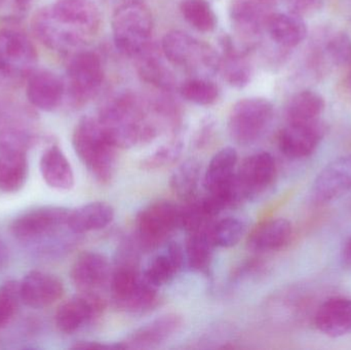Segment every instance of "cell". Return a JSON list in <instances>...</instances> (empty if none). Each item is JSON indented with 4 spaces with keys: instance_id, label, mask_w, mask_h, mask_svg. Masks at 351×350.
Here are the masks:
<instances>
[{
    "instance_id": "6da1fadb",
    "label": "cell",
    "mask_w": 351,
    "mask_h": 350,
    "mask_svg": "<svg viewBox=\"0 0 351 350\" xmlns=\"http://www.w3.org/2000/svg\"><path fill=\"white\" fill-rule=\"evenodd\" d=\"M101 14L92 0H58L39 10L33 29L39 40L53 51L69 53L98 31Z\"/></svg>"
},
{
    "instance_id": "7a4b0ae2",
    "label": "cell",
    "mask_w": 351,
    "mask_h": 350,
    "mask_svg": "<svg viewBox=\"0 0 351 350\" xmlns=\"http://www.w3.org/2000/svg\"><path fill=\"white\" fill-rule=\"evenodd\" d=\"M98 119L111 143L121 149L152 143L164 129L156 106L133 94L119 95L109 100Z\"/></svg>"
},
{
    "instance_id": "3957f363",
    "label": "cell",
    "mask_w": 351,
    "mask_h": 350,
    "mask_svg": "<svg viewBox=\"0 0 351 350\" xmlns=\"http://www.w3.org/2000/svg\"><path fill=\"white\" fill-rule=\"evenodd\" d=\"M72 144L82 164L97 182L111 183L117 172V149L107 137L98 117L84 116L73 132Z\"/></svg>"
},
{
    "instance_id": "277c9868",
    "label": "cell",
    "mask_w": 351,
    "mask_h": 350,
    "mask_svg": "<svg viewBox=\"0 0 351 350\" xmlns=\"http://www.w3.org/2000/svg\"><path fill=\"white\" fill-rule=\"evenodd\" d=\"M112 34L121 53L137 58L150 45L152 16L141 1L125 2L113 12Z\"/></svg>"
},
{
    "instance_id": "5b68a950",
    "label": "cell",
    "mask_w": 351,
    "mask_h": 350,
    "mask_svg": "<svg viewBox=\"0 0 351 350\" xmlns=\"http://www.w3.org/2000/svg\"><path fill=\"white\" fill-rule=\"evenodd\" d=\"M162 53L171 64L196 73H215L220 69L221 58L206 43L183 31L167 33L162 39Z\"/></svg>"
},
{
    "instance_id": "8992f818",
    "label": "cell",
    "mask_w": 351,
    "mask_h": 350,
    "mask_svg": "<svg viewBox=\"0 0 351 350\" xmlns=\"http://www.w3.org/2000/svg\"><path fill=\"white\" fill-rule=\"evenodd\" d=\"M109 284L113 303L127 312H147L158 299V289L144 279L136 264H119Z\"/></svg>"
},
{
    "instance_id": "52a82bcc",
    "label": "cell",
    "mask_w": 351,
    "mask_h": 350,
    "mask_svg": "<svg viewBox=\"0 0 351 350\" xmlns=\"http://www.w3.org/2000/svg\"><path fill=\"white\" fill-rule=\"evenodd\" d=\"M181 227V207L169 201L146 205L136 218V242L143 250H154Z\"/></svg>"
},
{
    "instance_id": "ba28073f",
    "label": "cell",
    "mask_w": 351,
    "mask_h": 350,
    "mask_svg": "<svg viewBox=\"0 0 351 350\" xmlns=\"http://www.w3.org/2000/svg\"><path fill=\"white\" fill-rule=\"evenodd\" d=\"M274 118V105L263 98L239 101L231 109L228 132L239 145L255 143L265 133Z\"/></svg>"
},
{
    "instance_id": "9c48e42d",
    "label": "cell",
    "mask_w": 351,
    "mask_h": 350,
    "mask_svg": "<svg viewBox=\"0 0 351 350\" xmlns=\"http://www.w3.org/2000/svg\"><path fill=\"white\" fill-rule=\"evenodd\" d=\"M276 177V162L268 152H256L243 160L235 172L234 182L241 201L259 197L265 192Z\"/></svg>"
},
{
    "instance_id": "30bf717a",
    "label": "cell",
    "mask_w": 351,
    "mask_h": 350,
    "mask_svg": "<svg viewBox=\"0 0 351 350\" xmlns=\"http://www.w3.org/2000/svg\"><path fill=\"white\" fill-rule=\"evenodd\" d=\"M67 75L72 99L77 103L86 102L102 86L104 71L100 57L94 51H78L70 61Z\"/></svg>"
},
{
    "instance_id": "8fae6325",
    "label": "cell",
    "mask_w": 351,
    "mask_h": 350,
    "mask_svg": "<svg viewBox=\"0 0 351 350\" xmlns=\"http://www.w3.org/2000/svg\"><path fill=\"white\" fill-rule=\"evenodd\" d=\"M69 213L70 210L61 207L32 210L16 217L10 225V232L23 242L38 240L67 226Z\"/></svg>"
},
{
    "instance_id": "7c38bea8",
    "label": "cell",
    "mask_w": 351,
    "mask_h": 350,
    "mask_svg": "<svg viewBox=\"0 0 351 350\" xmlns=\"http://www.w3.org/2000/svg\"><path fill=\"white\" fill-rule=\"evenodd\" d=\"M36 63V51L30 39L18 30L0 31V72L10 77L30 74Z\"/></svg>"
},
{
    "instance_id": "4fadbf2b",
    "label": "cell",
    "mask_w": 351,
    "mask_h": 350,
    "mask_svg": "<svg viewBox=\"0 0 351 350\" xmlns=\"http://www.w3.org/2000/svg\"><path fill=\"white\" fill-rule=\"evenodd\" d=\"M325 134V125L319 119L308 123H289L278 135V148L291 160H302L315 151Z\"/></svg>"
},
{
    "instance_id": "5bb4252c",
    "label": "cell",
    "mask_w": 351,
    "mask_h": 350,
    "mask_svg": "<svg viewBox=\"0 0 351 350\" xmlns=\"http://www.w3.org/2000/svg\"><path fill=\"white\" fill-rule=\"evenodd\" d=\"M104 301L99 294H84L70 298L58 308L56 326L65 334H72L100 316Z\"/></svg>"
},
{
    "instance_id": "9a60e30c",
    "label": "cell",
    "mask_w": 351,
    "mask_h": 350,
    "mask_svg": "<svg viewBox=\"0 0 351 350\" xmlns=\"http://www.w3.org/2000/svg\"><path fill=\"white\" fill-rule=\"evenodd\" d=\"M111 267L108 258L97 252H84L74 261L70 271L76 289L84 294H98L110 283Z\"/></svg>"
},
{
    "instance_id": "2e32d148",
    "label": "cell",
    "mask_w": 351,
    "mask_h": 350,
    "mask_svg": "<svg viewBox=\"0 0 351 350\" xmlns=\"http://www.w3.org/2000/svg\"><path fill=\"white\" fill-rule=\"evenodd\" d=\"M184 326L183 316L166 314L154 318L121 341L123 349H149L170 340Z\"/></svg>"
},
{
    "instance_id": "e0dca14e",
    "label": "cell",
    "mask_w": 351,
    "mask_h": 350,
    "mask_svg": "<svg viewBox=\"0 0 351 350\" xmlns=\"http://www.w3.org/2000/svg\"><path fill=\"white\" fill-rule=\"evenodd\" d=\"M27 146L14 140H0V190L14 193L23 188L28 177Z\"/></svg>"
},
{
    "instance_id": "ac0fdd59",
    "label": "cell",
    "mask_w": 351,
    "mask_h": 350,
    "mask_svg": "<svg viewBox=\"0 0 351 350\" xmlns=\"http://www.w3.org/2000/svg\"><path fill=\"white\" fill-rule=\"evenodd\" d=\"M351 189V153L338 158L322 170L313 184L317 203H329Z\"/></svg>"
},
{
    "instance_id": "d6986e66",
    "label": "cell",
    "mask_w": 351,
    "mask_h": 350,
    "mask_svg": "<svg viewBox=\"0 0 351 350\" xmlns=\"http://www.w3.org/2000/svg\"><path fill=\"white\" fill-rule=\"evenodd\" d=\"M21 300L31 308H47L61 299L64 286L61 279L51 273L33 271L20 282Z\"/></svg>"
},
{
    "instance_id": "ffe728a7",
    "label": "cell",
    "mask_w": 351,
    "mask_h": 350,
    "mask_svg": "<svg viewBox=\"0 0 351 350\" xmlns=\"http://www.w3.org/2000/svg\"><path fill=\"white\" fill-rule=\"evenodd\" d=\"M276 0H231L230 18L235 30L245 37L257 36L274 14Z\"/></svg>"
},
{
    "instance_id": "44dd1931",
    "label": "cell",
    "mask_w": 351,
    "mask_h": 350,
    "mask_svg": "<svg viewBox=\"0 0 351 350\" xmlns=\"http://www.w3.org/2000/svg\"><path fill=\"white\" fill-rule=\"evenodd\" d=\"M64 90L63 82L53 72L36 70L29 74L27 98L39 110H55L61 104Z\"/></svg>"
},
{
    "instance_id": "7402d4cb",
    "label": "cell",
    "mask_w": 351,
    "mask_h": 350,
    "mask_svg": "<svg viewBox=\"0 0 351 350\" xmlns=\"http://www.w3.org/2000/svg\"><path fill=\"white\" fill-rule=\"evenodd\" d=\"M184 260L183 248L178 242H168L162 252L150 259L142 275L149 285L158 289L175 279L183 267Z\"/></svg>"
},
{
    "instance_id": "603a6c76",
    "label": "cell",
    "mask_w": 351,
    "mask_h": 350,
    "mask_svg": "<svg viewBox=\"0 0 351 350\" xmlns=\"http://www.w3.org/2000/svg\"><path fill=\"white\" fill-rule=\"evenodd\" d=\"M317 330L332 338L344 336L351 331V298L333 297L324 302L315 312Z\"/></svg>"
},
{
    "instance_id": "cb8c5ba5",
    "label": "cell",
    "mask_w": 351,
    "mask_h": 350,
    "mask_svg": "<svg viewBox=\"0 0 351 350\" xmlns=\"http://www.w3.org/2000/svg\"><path fill=\"white\" fill-rule=\"evenodd\" d=\"M293 234L292 224L284 218L266 220L256 226L247 236V249L254 253L280 250L289 244Z\"/></svg>"
},
{
    "instance_id": "d4e9b609",
    "label": "cell",
    "mask_w": 351,
    "mask_h": 350,
    "mask_svg": "<svg viewBox=\"0 0 351 350\" xmlns=\"http://www.w3.org/2000/svg\"><path fill=\"white\" fill-rule=\"evenodd\" d=\"M114 216L112 205L105 201H94L70 211L67 228L76 236L97 232L111 224Z\"/></svg>"
},
{
    "instance_id": "484cf974",
    "label": "cell",
    "mask_w": 351,
    "mask_h": 350,
    "mask_svg": "<svg viewBox=\"0 0 351 350\" xmlns=\"http://www.w3.org/2000/svg\"><path fill=\"white\" fill-rule=\"evenodd\" d=\"M39 168L43 180L51 188L62 191L73 188L75 183L73 168L59 146H51L43 152Z\"/></svg>"
},
{
    "instance_id": "4316f807",
    "label": "cell",
    "mask_w": 351,
    "mask_h": 350,
    "mask_svg": "<svg viewBox=\"0 0 351 350\" xmlns=\"http://www.w3.org/2000/svg\"><path fill=\"white\" fill-rule=\"evenodd\" d=\"M270 38L285 49H293L307 37V26L302 16L292 14L274 12L265 25Z\"/></svg>"
},
{
    "instance_id": "83f0119b",
    "label": "cell",
    "mask_w": 351,
    "mask_h": 350,
    "mask_svg": "<svg viewBox=\"0 0 351 350\" xmlns=\"http://www.w3.org/2000/svg\"><path fill=\"white\" fill-rule=\"evenodd\" d=\"M237 150L233 147H225L219 150L210 160L204 177V186L206 193L222 190L232 181L237 172Z\"/></svg>"
},
{
    "instance_id": "f1b7e54d",
    "label": "cell",
    "mask_w": 351,
    "mask_h": 350,
    "mask_svg": "<svg viewBox=\"0 0 351 350\" xmlns=\"http://www.w3.org/2000/svg\"><path fill=\"white\" fill-rule=\"evenodd\" d=\"M137 58L138 72L144 82L160 90H172L175 88L176 79L172 70L152 45Z\"/></svg>"
},
{
    "instance_id": "f546056e",
    "label": "cell",
    "mask_w": 351,
    "mask_h": 350,
    "mask_svg": "<svg viewBox=\"0 0 351 350\" xmlns=\"http://www.w3.org/2000/svg\"><path fill=\"white\" fill-rule=\"evenodd\" d=\"M210 225L188 234L184 253L186 262L191 271L206 273L210 269L216 248L210 236Z\"/></svg>"
},
{
    "instance_id": "4dcf8cb0",
    "label": "cell",
    "mask_w": 351,
    "mask_h": 350,
    "mask_svg": "<svg viewBox=\"0 0 351 350\" xmlns=\"http://www.w3.org/2000/svg\"><path fill=\"white\" fill-rule=\"evenodd\" d=\"M224 55L221 58L220 69L224 79L234 88H243L251 80L252 68L245 53L237 51L230 38L222 40Z\"/></svg>"
},
{
    "instance_id": "1f68e13d",
    "label": "cell",
    "mask_w": 351,
    "mask_h": 350,
    "mask_svg": "<svg viewBox=\"0 0 351 350\" xmlns=\"http://www.w3.org/2000/svg\"><path fill=\"white\" fill-rule=\"evenodd\" d=\"M202 166L196 158L186 160L178 166L172 177L170 185L173 192L184 203H189L198 197Z\"/></svg>"
},
{
    "instance_id": "d6a6232c",
    "label": "cell",
    "mask_w": 351,
    "mask_h": 350,
    "mask_svg": "<svg viewBox=\"0 0 351 350\" xmlns=\"http://www.w3.org/2000/svg\"><path fill=\"white\" fill-rule=\"evenodd\" d=\"M325 99L313 90H302L291 99L287 108L289 123L317 121L325 110Z\"/></svg>"
},
{
    "instance_id": "836d02e7",
    "label": "cell",
    "mask_w": 351,
    "mask_h": 350,
    "mask_svg": "<svg viewBox=\"0 0 351 350\" xmlns=\"http://www.w3.org/2000/svg\"><path fill=\"white\" fill-rule=\"evenodd\" d=\"M180 10L186 22L200 32H210L216 28V14L208 0H183Z\"/></svg>"
},
{
    "instance_id": "e575fe53",
    "label": "cell",
    "mask_w": 351,
    "mask_h": 350,
    "mask_svg": "<svg viewBox=\"0 0 351 350\" xmlns=\"http://www.w3.org/2000/svg\"><path fill=\"white\" fill-rule=\"evenodd\" d=\"M245 223L237 217H227L213 222L210 234L216 248H232L245 234Z\"/></svg>"
},
{
    "instance_id": "d590c367",
    "label": "cell",
    "mask_w": 351,
    "mask_h": 350,
    "mask_svg": "<svg viewBox=\"0 0 351 350\" xmlns=\"http://www.w3.org/2000/svg\"><path fill=\"white\" fill-rule=\"evenodd\" d=\"M183 143L180 140H171L168 143L160 146L156 151L142 160L141 168L149 172L162 171L170 168L181 158Z\"/></svg>"
},
{
    "instance_id": "8d00e7d4",
    "label": "cell",
    "mask_w": 351,
    "mask_h": 350,
    "mask_svg": "<svg viewBox=\"0 0 351 350\" xmlns=\"http://www.w3.org/2000/svg\"><path fill=\"white\" fill-rule=\"evenodd\" d=\"M181 95L189 102L206 106L216 102L219 97V88L210 80L191 78L182 84Z\"/></svg>"
},
{
    "instance_id": "74e56055",
    "label": "cell",
    "mask_w": 351,
    "mask_h": 350,
    "mask_svg": "<svg viewBox=\"0 0 351 350\" xmlns=\"http://www.w3.org/2000/svg\"><path fill=\"white\" fill-rule=\"evenodd\" d=\"M20 302V282H5L0 287V329L12 322Z\"/></svg>"
},
{
    "instance_id": "f35d334b",
    "label": "cell",
    "mask_w": 351,
    "mask_h": 350,
    "mask_svg": "<svg viewBox=\"0 0 351 350\" xmlns=\"http://www.w3.org/2000/svg\"><path fill=\"white\" fill-rule=\"evenodd\" d=\"M325 55L331 63L346 66L351 63V38L348 33L336 32L326 41Z\"/></svg>"
},
{
    "instance_id": "ab89813d",
    "label": "cell",
    "mask_w": 351,
    "mask_h": 350,
    "mask_svg": "<svg viewBox=\"0 0 351 350\" xmlns=\"http://www.w3.org/2000/svg\"><path fill=\"white\" fill-rule=\"evenodd\" d=\"M324 0H289L291 12L297 16H306L321 10Z\"/></svg>"
},
{
    "instance_id": "60d3db41",
    "label": "cell",
    "mask_w": 351,
    "mask_h": 350,
    "mask_svg": "<svg viewBox=\"0 0 351 350\" xmlns=\"http://www.w3.org/2000/svg\"><path fill=\"white\" fill-rule=\"evenodd\" d=\"M71 349L82 350H117L121 349V343H101L97 341H80L72 345Z\"/></svg>"
},
{
    "instance_id": "b9f144b4",
    "label": "cell",
    "mask_w": 351,
    "mask_h": 350,
    "mask_svg": "<svg viewBox=\"0 0 351 350\" xmlns=\"http://www.w3.org/2000/svg\"><path fill=\"white\" fill-rule=\"evenodd\" d=\"M340 265L346 271H351V236L342 245L340 250Z\"/></svg>"
},
{
    "instance_id": "7bdbcfd3",
    "label": "cell",
    "mask_w": 351,
    "mask_h": 350,
    "mask_svg": "<svg viewBox=\"0 0 351 350\" xmlns=\"http://www.w3.org/2000/svg\"><path fill=\"white\" fill-rule=\"evenodd\" d=\"M341 94L343 95V98L346 100L350 101L351 103V69L346 74L343 82H341Z\"/></svg>"
},
{
    "instance_id": "ee69618b",
    "label": "cell",
    "mask_w": 351,
    "mask_h": 350,
    "mask_svg": "<svg viewBox=\"0 0 351 350\" xmlns=\"http://www.w3.org/2000/svg\"><path fill=\"white\" fill-rule=\"evenodd\" d=\"M8 260H10V253H8V247L0 238V271H3L8 266Z\"/></svg>"
},
{
    "instance_id": "f6af8a7d",
    "label": "cell",
    "mask_w": 351,
    "mask_h": 350,
    "mask_svg": "<svg viewBox=\"0 0 351 350\" xmlns=\"http://www.w3.org/2000/svg\"><path fill=\"white\" fill-rule=\"evenodd\" d=\"M12 1H14V4H16V6H19V8H26V6L28 5L32 0H12Z\"/></svg>"
},
{
    "instance_id": "bcb514c9",
    "label": "cell",
    "mask_w": 351,
    "mask_h": 350,
    "mask_svg": "<svg viewBox=\"0 0 351 350\" xmlns=\"http://www.w3.org/2000/svg\"><path fill=\"white\" fill-rule=\"evenodd\" d=\"M125 2H130V1H141V0H123Z\"/></svg>"
}]
</instances>
